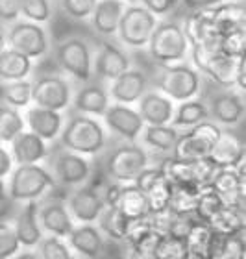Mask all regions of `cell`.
I'll return each instance as SVG.
<instances>
[{"label":"cell","mask_w":246,"mask_h":259,"mask_svg":"<svg viewBox=\"0 0 246 259\" xmlns=\"http://www.w3.org/2000/svg\"><path fill=\"white\" fill-rule=\"evenodd\" d=\"M178 135H180V130H176L171 124H159V126L145 124L137 143L148 152L150 156H152V159H154V156L167 157L172 154V148L176 145Z\"/></svg>","instance_id":"26"},{"label":"cell","mask_w":246,"mask_h":259,"mask_svg":"<svg viewBox=\"0 0 246 259\" xmlns=\"http://www.w3.org/2000/svg\"><path fill=\"white\" fill-rule=\"evenodd\" d=\"M93 78L106 85L134 65L130 50L124 49L115 37H97V43H93Z\"/></svg>","instance_id":"12"},{"label":"cell","mask_w":246,"mask_h":259,"mask_svg":"<svg viewBox=\"0 0 246 259\" xmlns=\"http://www.w3.org/2000/svg\"><path fill=\"white\" fill-rule=\"evenodd\" d=\"M150 83L154 89L161 91L171 98L172 102H183L189 98L200 97L206 87L203 78L191 61H178L169 65H155L150 74Z\"/></svg>","instance_id":"2"},{"label":"cell","mask_w":246,"mask_h":259,"mask_svg":"<svg viewBox=\"0 0 246 259\" xmlns=\"http://www.w3.org/2000/svg\"><path fill=\"white\" fill-rule=\"evenodd\" d=\"M217 233L209 228L208 222L196 221L183 239L185 243V257L187 259H211L213 255V244Z\"/></svg>","instance_id":"30"},{"label":"cell","mask_w":246,"mask_h":259,"mask_svg":"<svg viewBox=\"0 0 246 259\" xmlns=\"http://www.w3.org/2000/svg\"><path fill=\"white\" fill-rule=\"evenodd\" d=\"M209 157L217 167H235L244 159V143L231 130H222L220 137L213 145Z\"/></svg>","instance_id":"29"},{"label":"cell","mask_w":246,"mask_h":259,"mask_svg":"<svg viewBox=\"0 0 246 259\" xmlns=\"http://www.w3.org/2000/svg\"><path fill=\"white\" fill-rule=\"evenodd\" d=\"M95 224L107 241H115V243H124L130 228V221L120 213L117 205H106Z\"/></svg>","instance_id":"35"},{"label":"cell","mask_w":246,"mask_h":259,"mask_svg":"<svg viewBox=\"0 0 246 259\" xmlns=\"http://www.w3.org/2000/svg\"><path fill=\"white\" fill-rule=\"evenodd\" d=\"M22 117H24L26 130L39 135L49 145H54L58 141L65 124V113L54 111V109L39 108V106H33V104L28 106L26 109H22Z\"/></svg>","instance_id":"19"},{"label":"cell","mask_w":246,"mask_h":259,"mask_svg":"<svg viewBox=\"0 0 246 259\" xmlns=\"http://www.w3.org/2000/svg\"><path fill=\"white\" fill-rule=\"evenodd\" d=\"M13 167H15V163H13V157L10 154V148H8V145L0 143V178H8Z\"/></svg>","instance_id":"54"},{"label":"cell","mask_w":246,"mask_h":259,"mask_svg":"<svg viewBox=\"0 0 246 259\" xmlns=\"http://www.w3.org/2000/svg\"><path fill=\"white\" fill-rule=\"evenodd\" d=\"M6 204H10V196H8V185H6V180L4 178H0V209H2Z\"/></svg>","instance_id":"56"},{"label":"cell","mask_w":246,"mask_h":259,"mask_svg":"<svg viewBox=\"0 0 246 259\" xmlns=\"http://www.w3.org/2000/svg\"><path fill=\"white\" fill-rule=\"evenodd\" d=\"M154 259H187L185 243L172 235H161L159 243L154 250Z\"/></svg>","instance_id":"47"},{"label":"cell","mask_w":246,"mask_h":259,"mask_svg":"<svg viewBox=\"0 0 246 259\" xmlns=\"http://www.w3.org/2000/svg\"><path fill=\"white\" fill-rule=\"evenodd\" d=\"M35 252L41 259H78L67 243V239L56 237V235H45L35 246Z\"/></svg>","instance_id":"41"},{"label":"cell","mask_w":246,"mask_h":259,"mask_svg":"<svg viewBox=\"0 0 246 259\" xmlns=\"http://www.w3.org/2000/svg\"><path fill=\"white\" fill-rule=\"evenodd\" d=\"M150 87H152V83H150L148 72L145 69L132 65L126 72H122L120 76H117L115 80L107 83V93H109L111 102L135 106Z\"/></svg>","instance_id":"17"},{"label":"cell","mask_w":246,"mask_h":259,"mask_svg":"<svg viewBox=\"0 0 246 259\" xmlns=\"http://www.w3.org/2000/svg\"><path fill=\"white\" fill-rule=\"evenodd\" d=\"M11 259H41L35 248H21Z\"/></svg>","instance_id":"55"},{"label":"cell","mask_w":246,"mask_h":259,"mask_svg":"<svg viewBox=\"0 0 246 259\" xmlns=\"http://www.w3.org/2000/svg\"><path fill=\"white\" fill-rule=\"evenodd\" d=\"M191 170H193V184L196 187H206V185H209L211 178H213L217 165H215V161L209 156L198 157V159L191 161Z\"/></svg>","instance_id":"48"},{"label":"cell","mask_w":246,"mask_h":259,"mask_svg":"<svg viewBox=\"0 0 246 259\" xmlns=\"http://www.w3.org/2000/svg\"><path fill=\"white\" fill-rule=\"evenodd\" d=\"M209 187L220 194L226 205L244 207V178L235 167H217Z\"/></svg>","instance_id":"25"},{"label":"cell","mask_w":246,"mask_h":259,"mask_svg":"<svg viewBox=\"0 0 246 259\" xmlns=\"http://www.w3.org/2000/svg\"><path fill=\"white\" fill-rule=\"evenodd\" d=\"M67 243L78 259H100L107 248V239L97 224H74Z\"/></svg>","instance_id":"20"},{"label":"cell","mask_w":246,"mask_h":259,"mask_svg":"<svg viewBox=\"0 0 246 259\" xmlns=\"http://www.w3.org/2000/svg\"><path fill=\"white\" fill-rule=\"evenodd\" d=\"M93 41L81 33H69L52 43L54 63L76 85L93 80Z\"/></svg>","instance_id":"3"},{"label":"cell","mask_w":246,"mask_h":259,"mask_svg":"<svg viewBox=\"0 0 246 259\" xmlns=\"http://www.w3.org/2000/svg\"><path fill=\"white\" fill-rule=\"evenodd\" d=\"M0 102L21 111L32 106V80L24 78V80L0 83Z\"/></svg>","instance_id":"37"},{"label":"cell","mask_w":246,"mask_h":259,"mask_svg":"<svg viewBox=\"0 0 246 259\" xmlns=\"http://www.w3.org/2000/svg\"><path fill=\"white\" fill-rule=\"evenodd\" d=\"M244 49H246V32L244 28L241 30H231V32L220 33L219 35V50L224 56L230 58H244Z\"/></svg>","instance_id":"45"},{"label":"cell","mask_w":246,"mask_h":259,"mask_svg":"<svg viewBox=\"0 0 246 259\" xmlns=\"http://www.w3.org/2000/svg\"><path fill=\"white\" fill-rule=\"evenodd\" d=\"M21 19V0H0V24L10 26Z\"/></svg>","instance_id":"52"},{"label":"cell","mask_w":246,"mask_h":259,"mask_svg":"<svg viewBox=\"0 0 246 259\" xmlns=\"http://www.w3.org/2000/svg\"><path fill=\"white\" fill-rule=\"evenodd\" d=\"M198 193H200V187H196L194 184L172 185L169 209L172 213H176V215H194Z\"/></svg>","instance_id":"38"},{"label":"cell","mask_w":246,"mask_h":259,"mask_svg":"<svg viewBox=\"0 0 246 259\" xmlns=\"http://www.w3.org/2000/svg\"><path fill=\"white\" fill-rule=\"evenodd\" d=\"M124 0H98L91 17L87 19L91 32L100 39H111L117 35L118 21L126 10Z\"/></svg>","instance_id":"22"},{"label":"cell","mask_w":246,"mask_h":259,"mask_svg":"<svg viewBox=\"0 0 246 259\" xmlns=\"http://www.w3.org/2000/svg\"><path fill=\"white\" fill-rule=\"evenodd\" d=\"M128 259H154V257H141V255H130Z\"/></svg>","instance_id":"58"},{"label":"cell","mask_w":246,"mask_h":259,"mask_svg":"<svg viewBox=\"0 0 246 259\" xmlns=\"http://www.w3.org/2000/svg\"><path fill=\"white\" fill-rule=\"evenodd\" d=\"M171 194H172V184L165 176L154 184L146 191V200H148V213H157V211L169 209L171 204Z\"/></svg>","instance_id":"46"},{"label":"cell","mask_w":246,"mask_h":259,"mask_svg":"<svg viewBox=\"0 0 246 259\" xmlns=\"http://www.w3.org/2000/svg\"><path fill=\"white\" fill-rule=\"evenodd\" d=\"M22 130H26L21 109H15L8 104L0 102V143L10 145Z\"/></svg>","instance_id":"39"},{"label":"cell","mask_w":246,"mask_h":259,"mask_svg":"<svg viewBox=\"0 0 246 259\" xmlns=\"http://www.w3.org/2000/svg\"><path fill=\"white\" fill-rule=\"evenodd\" d=\"M6 185H8V196L11 204L39 202L58 189L45 163L15 165L10 176L6 178Z\"/></svg>","instance_id":"4"},{"label":"cell","mask_w":246,"mask_h":259,"mask_svg":"<svg viewBox=\"0 0 246 259\" xmlns=\"http://www.w3.org/2000/svg\"><path fill=\"white\" fill-rule=\"evenodd\" d=\"M137 2L145 6L148 11H152L157 19L171 17L180 8V0H137Z\"/></svg>","instance_id":"50"},{"label":"cell","mask_w":246,"mask_h":259,"mask_svg":"<svg viewBox=\"0 0 246 259\" xmlns=\"http://www.w3.org/2000/svg\"><path fill=\"white\" fill-rule=\"evenodd\" d=\"M137 111H139L141 119L145 124L159 126V124H171L172 113H174V106L171 98L163 95L161 91L150 87L148 91L139 98V102L135 104Z\"/></svg>","instance_id":"24"},{"label":"cell","mask_w":246,"mask_h":259,"mask_svg":"<svg viewBox=\"0 0 246 259\" xmlns=\"http://www.w3.org/2000/svg\"><path fill=\"white\" fill-rule=\"evenodd\" d=\"M180 24H182L183 33H185L191 47L219 37V33L213 26L211 10L187 11V13H183V19L180 21Z\"/></svg>","instance_id":"27"},{"label":"cell","mask_w":246,"mask_h":259,"mask_svg":"<svg viewBox=\"0 0 246 259\" xmlns=\"http://www.w3.org/2000/svg\"><path fill=\"white\" fill-rule=\"evenodd\" d=\"M65 204H67V209H69L74 224H95L102 209L106 207L97 185L93 182L67 191Z\"/></svg>","instance_id":"15"},{"label":"cell","mask_w":246,"mask_h":259,"mask_svg":"<svg viewBox=\"0 0 246 259\" xmlns=\"http://www.w3.org/2000/svg\"><path fill=\"white\" fill-rule=\"evenodd\" d=\"M56 143L67 150L95 159L100 157L107 146L111 145V137L100 119L67 109L63 130Z\"/></svg>","instance_id":"1"},{"label":"cell","mask_w":246,"mask_h":259,"mask_svg":"<svg viewBox=\"0 0 246 259\" xmlns=\"http://www.w3.org/2000/svg\"><path fill=\"white\" fill-rule=\"evenodd\" d=\"M98 0H58L61 15L72 22H87Z\"/></svg>","instance_id":"44"},{"label":"cell","mask_w":246,"mask_h":259,"mask_svg":"<svg viewBox=\"0 0 246 259\" xmlns=\"http://www.w3.org/2000/svg\"><path fill=\"white\" fill-rule=\"evenodd\" d=\"M100 157L104 178L117 184H132L143 168L154 163L152 156L139 143L128 141H117L115 145L107 146Z\"/></svg>","instance_id":"5"},{"label":"cell","mask_w":246,"mask_h":259,"mask_svg":"<svg viewBox=\"0 0 246 259\" xmlns=\"http://www.w3.org/2000/svg\"><path fill=\"white\" fill-rule=\"evenodd\" d=\"M211 19L219 35L231 30H241L246 24L244 0H222L211 8Z\"/></svg>","instance_id":"28"},{"label":"cell","mask_w":246,"mask_h":259,"mask_svg":"<svg viewBox=\"0 0 246 259\" xmlns=\"http://www.w3.org/2000/svg\"><path fill=\"white\" fill-rule=\"evenodd\" d=\"M242 58L235 60L230 56H224L222 52L215 54L209 63L203 67L202 76L206 81L213 83L219 87H235V76H237V67Z\"/></svg>","instance_id":"32"},{"label":"cell","mask_w":246,"mask_h":259,"mask_svg":"<svg viewBox=\"0 0 246 259\" xmlns=\"http://www.w3.org/2000/svg\"><path fill=\"white\" fill-rule=\"evenodd\" d=\"M189 49H191V45L183 33L180 21L165 17V19L157 21L145 50L148 52L152 63L169 65L187 60Z\"/></svg>","instance_id":"7"},{"label":"cell","mask_w":246,"mask_h":259,"mask_svg":"<svg viewBox=\"0 0 246 259\" xmlns=\"http://www.w3.org/2000/svg\"><path fill=\"white\" fill-rule=\"evenodd\" d=\"M126 4H134V2H137V0H124Z\"/></svg>","instance_id":"59"},{"label":"cell","mask_w":246,"mask_h":259,"mask_svg":"<svg viewBox=\"0 0 246 259\" xmlns=\"http://www.w3.org/2000/svg\"><path fill=\"white\" fill-rule=\"evenodd\" d=\"M128 221H137V219H145L148 217V200H146V193L137 187L135 184H122L120 191L117 196V204Z\"/></svg>","instance_id":"34"},{"label":"cell","mask_w":246,"mask_h":259,"mask_svg":"<svg viewBox=\"0 0 246 259\" xmlns=\"http://www.w3.org/2000/svg\"><path fill=\"white\" fill-rule=\"evenodd\" d=\"M161 178H163V172H161L159 165L150 163L148 167H145L137 176H135V180L132 182V184H135L143 193H146V191H148L154 184H157Z\"/></svg>","instance_id":"51"},{"label":"cell","mask_w":246,"mask_h":259,"mask_svg":"<svg viewBox=\"0 0 246 259\" xmlns=\"http://www.w3.org/2000/svg\"><path fill=\"white\" fill-rule=\"evenodd\" d=\"M50 146L52 145H49L33 132L22 130L8 145V148L15 165H32V163H45L50 154Z\"/></svg>","instance_id":"23"},{"label":"cell","mask_w":246,"mask_h":259,"mask_svg":"<svg viewBox=\"0 0 246 259\" xmlns=\"http://www.w3.org/2000/svg\"><path fill=\"white\" fill-rule=\"evenodd\" d=\"M161 168V172L169 180L172 185L180 184H193V170H191V161H183V159H176L172 156L163 157V161L157 163Z\"/></svg>","instance_id":"40"},{"label":"cell","mask_w":246,"mask_h":259,"mask_svg":"<svg viewBox=\"0 0 246 259\" xmlns=\"http://www.w3.org/2000/svg\"><path fill=\"white\" fill-rule=\"evenodd\" d=\"M10 224L17 235L21 248H35L45 237L37 219V202L17 204V211L10 219Z\"/></svg>","instance_id":"21"},{"label":"cell","mask_w":246,"mask_h":259,"mask_svg":"<svg viewBox=\"0 0 246 259\" xmlns=\"http://www.w3.org/2000/svg\"><path fill=\"white\" fill-rule=\"evenodd\" d=\"M109 104H111V98L107 93V85L93 78L86 83L76 85L69 109L76 113L91 115V117L100 119Z\"/></svg>","instance_id":"18"},{"label":"cell","mask_w":246,"mask_h":259,"mask_svg":"<svg viewBox=\"0 0 246 259\" xmlns=\"http://www.w3.org/2000/svg\"><path fill=\"white\" fill-rule=\"evenodd\" d=\"M45 165L52 174L58 187L65 191L76 189L84 184H89L95 176V161L91 157L67 150L58 143L50 146V154L45 159Z\"/></svg>","instance_id":"6"},{"label":"cell","mask_w":246,"mask_h":259,"mask_svg":"<svg viewBox=\"0 0 246 259\" xmlns=\"http://www.w3.org/2000/svg\"><path fill=\"white\" fill-rule=\"evenodd\" d=\"M52 43V33L47 24H39L21 17L13 24L6 26V45L33 61L45 60L47 56H50Z\"/></svg>","instance_id":"9"},{"label":"cell","mask_w":246,"mask_h":259,"mask_svg":"<svg viewBox=\"0 0 246 259\" xmlns=\"http://www.w3.org/2000/svg\"><path fill=\"white\" fill-rule=\"evenodd\" d=\"M157 21L159 19L139 2L128 4L118 21L115 39L128 50H145Z\"/></svg>","instance_id":"11"},{"label":"cell","mask_w":246,"mask_h":259,"mask_svg":"<svg viewBox=\"0 0 246 259\" xmlns=\"http://www.w3.org/2000/svg\"><path fill=\"white\" fill-rule=\"evenodd\" d=\"M220 134H222V128L215 124L213 120H202L193 128L180 132L171 156L183 161H194L198 157L209 156Z\"/></svg>","instance_id":"13"},{"label":"cell","mask_w":246,"mask_h":259,"mask_svg":"<svg viewBox=\"0 0 246 259\" xmlns=\"http://www.w3.org/2000/svg\"><path fill=\"white\" fill-rule=\"evenodd\" d=\"M202 97L208 104L209 120L222 130H237L244 122V93L235 87H219L206 81Z\"/></svg>","instance_id":"8"},{"label":"cell","mask_w":246,"mask_h":259,"mask_svg":"<svg viewBox=\"0 0 246 259\" xmlns=\"http://www.w3.org/2000/svg\"><path fill=\"white\" fill-rule=\"evenodd\" d=\"M224 200L220 198V194L215 189H211L209 185L206 187H200V193H198L196 200V207H194V217L198 221L208 222L215 213H219L222 207H224Z\"/></svg>","instance_id":"42"},{"label":"cell","mask_w":246,"mask_h":259,"mask_svg":"<svg viewBox=\"0 0 246 259\" xmlns=\"http://www.w3.org/2000/svg\"><path fill=\"white\" fill-rule=\"evenodd\" d=\"M100 120L104 128L107 130L109 137L115 141L137 143L141 132L145 128V122L135 106H126V104L118 102L109 104Z\"/></svg>","instance_id":"14"},{"label":"cell","mask_w":246,"mask_h":259,"mask_svg":"<svg viewBox=\"0 0 246 259\" xmlns=\"http://www.w3.org/2000/svg\"><path fill=\"white\" fill-rule=\"evenodd\" d=\"M37 219L45 235H56V237L67 239L74 228V221L67 209L65 198H61V196L49 194V196L39 200Z\"/></svg>","instance_id":"16"},{"label":"cell","mask_w":246,"mask_h":259,"mask_svg":"<svg viewBox=\"0 0 246 259\" xmlns=\"http://www.w3.org/2000/svg\"><path fill=\"white\" fill-rule=\"evenodd\" d=\"M222 0H180V8L183 13L187 11H198V10H211L217 4H220Z\"/></svg>","instance_id":"53"},{"label":"cell","mask_w":246,"mask_h":259,"mask_svg":"<svg viewBox=\"0 0 246 259\" xmlns=\"http://www.w3.org/2000/svg\"><path fill=\"white\" fill-rule=\"evenodd\" d=\"M209 228L219 235H231V233L244 230V207L239 205H224L219 213H215L208 221Z\"/></svg>","instance_id":"36"},{"label":"cell","mask_w":246,"mask_h":259,"mask_svg":"<svg viewBox=\"0 0 246 259\" xmlns=\"http://www.w3.org/2000/svg\"><path fill=\"white\" fill-rule=\"evenodd\" d=\"M21 250L10 221H0V259H11Z\"/></svg>","instance_id":"49"},{"label":"cell","mask_w":246,"mask_h":259,"mask_svg":"<svg viewBox=\"0 0 246 259\" xmlns=\"http://www.w3.org/2000/svg\"><path fill=\"white\" fill-rule=\"evenodd\" d=\"M21 17L39 24H50L54 19V0H21Z\"/></svg>","instance_id":"43"},{"label":"cell","mask_w":246,"mask_h":259,"mask_svg":"<svg viewBox=\"0 0 246 259\" xmlns=\"http://www.w3.org/2000/svg\"><path fill=\"white\" fill-rule=\"evenodd\" d=\"M33 69H35V61L30 60L28 56L10 47H6L0 52V83L32 78Z\"/></svg>","instance_id":"31"},{"label":"cell","mask_w":246,"mask_h":259,"mask_svg":"<svg viewBox=\"0 0 246 259\" xmlns=\"http://www.w3.org/2000/svg\"><path fill=\"white\" fill-rule=\"evenodd\" d=\"M32 80V104L65 113L70 108L76 83L59 70H45Z\"/></svg>","instance_id":"10"},{"label":"cell","mask_w":246,"mask_h":259,"mask_svg":"<svg viewBox=\"0 0 246 259\" xmlns=\"http://www.w3.org/2000/svg\"><path fill=\"white\" fill-rule=\"evenodd\" d=\"M6 47H8V45H6V26L0 24V52H2Z\"/></svg>","instance_id":"57"},{"label":"cell","mask_w":246,"mask_h":259,"mask_svg":"<svg viewBox=\"0 0 246 259\" xmlns=\"http://www.w3.org/2000/svg\"><path fill=\"white\" fill-rule=\"evenodd\" d=\"M209 119V111H208V104L203 100V97H194L189 98V100H183V102H178L174 106V113H172L171 126H174L176 130L183 132V130H189L196 126L198 122Z\"/></svg>","instance_id":"33"}]
</instances>
